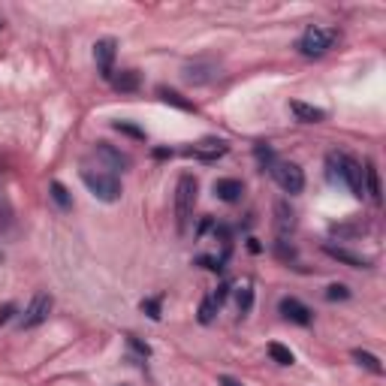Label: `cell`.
I'll return each mask as SVG.
<instances>
[{
	"label": "cell",
	"mask_w": 386,
	"mask_h": 386,
	"mask_svg": "<svg viewBox=\"0 0 386 386\" xmlns=\"http://www.w3.org/2000/svg\"><path fill=\"white\" fill-rule=\"evenodd\" d=\"M326 169H329V181L347 187L357 200L365 196V187H362V163L353 160L350 154H341V151H332L326 157Z\"/></svg>",
	"instance_id": "cell-1"
},
{
	"label": "cell",
	"mask_w": 386,
	"mask_h": 386,
	"mask_svg": "<svg viewBox=\"0 0 386 386\" xmlns=\"http://www.w3.org/2000/svg\"><path fill=\"white\" fill-rule=\"evenodd\" d=\"M196 178L193 176H181L178 184H176V224H178V232H187V224L193 217V208H196Z\"/></svg>",
	"instance_id": "cell-2"
},
{
	"label": "cell",
	"mask_w": 386,
	"mask_h": 386,
	"mask_svg": "<svg viewBox=\"0 0 386 386\" xmlns=\"http://www.w3.org/2000/svg\"><path fill=\"white\" fill-rule=\"evenodd\" d=\"M82 181L91 193L100 202H118L121 200V181L115 178V172H103V169H82Z\"/></svg>",
	"instance_id": "cell-3"
},
{
	"label": "cell",
	"mask_w": 386,
	"mask_h": 386,
	"mask_svg": "<svg viewBox=\"0 0 386 386\" xmlns=\"http://www.w3.org/2000/svg\"><path fill=\"white\" fill-rule=\"evenodd\" d=\"M332 43H335V30H326V27L311 25L305 34H302L299 51L305 58H320V55H326V51L332 49Z\"/></svg>",
	"instance_id": "cell-4"
},
{
	"label": "cell",
	"mask_w": 386,
	"mask_h": 386,
	"mask_svg": "<svg viewBox=\"0 0 386 386\" xmlns=\"http://www.w3.org/2000/svg\"><path fill=\"white\" fill-rule=\"evenodd\" d=\"M272 178H275L278 187L290 196L305 191V172H302L296 163H275L272 166Z\"/></svg>",
	"instance_id": "cell-5"
},
{
	"label": "cell",
	"mask_w": 386,
	"mask_h": 386,
	"mask_svg": "<svg viewBox=\"0 0 386 386\" xmlns=\"http://www.w3.org/2000/svg\"><path fill=\"white\" fill-rule=\"evenodd\" d=\"M51 305H55V299H51L49 293H36V296L30 299V305L25 308V317H21V326H25V329H36V326H43V323L49 320V314H51Z\"/></svg>",
	"instance_id": "cell-6"
},
{
	"label": "cell",
	"mask_w": 386,
	"mask_h": 386,
	"mask_svg": "<svg viewBox=\"0 0 386 386\" xmlns=\"http://www.w3.org/2000/svg\"><path fill=\"white\" fill-rule=\"evenodd\" d=\"M115 55H118V43L112 40V36H106V40H97L94 43V60H97V70L106 82H112V75H115Z\"/></svg>",
	"instance_id": "cell-7"
},
{
	"label": "cell",
	"mask_w": 386,
	"mask_h": 386,
	"mask_svg": "<svg viewBox=\"0 0 386 386\" xmlns=\"http://www.w3.org/2000/svg\"><path fill=\"white\" fill-rule=\"evenodd\" d=\"M226 151H230V145H226L224 139H202V142H196L193 148H187V154L196 157V160H202V163H215L217 157H224Z\"/></svg>",
	"instance_id": "cell-8"
},
{
	"label": "cell",
	"mask_w": 386,
	"mask_h": 386,
	"mask_svg": "<svg viewBox=\"0 0 386 386\" xmlns=\"http://www.w3.org/2000/svg\"><path fill=\"white\" fill-rule=\"evenodd\" d=\"M281 314H284V320L296 323V326H311V320H314L311 308L302 305V302H299V299H293V296L281 299Z\"/></svg>",
	"instance_id": "cell-9"
},
{
	"label": "cell",
	"mask_w": 386,
	"mask_h": 386,
	"mask_svg": "<svg viewBox=\"0 0 386 386\" xmlns=\"http://www.w3.org/2000/svg\"><path fill=\"white\" fill-rule=\"evenodd\" d=\"M217 75V64L215 60H193V64H184V79L191 85H206Z\"/></svg>",
	"instance_id": "cell-10"
},
{
	"label": "cell",
	"mask_w": 386,
	"mask_h": 386,
	"mask_svg": "<svg viewBox=\"0 0 386 386\" xmlns=\"http://www.w3.org/2000/svg\"><path fill=\"white\" fill-rule=\"evenodd\" d=\"M94 154L100 157V160H106V166H109V169H130V157L121 154L118 148H112L109 142H97Z\"/></svg>",
	"instance_id": "cell-11"
},
{
	"label": "cell",
	"mask_w": 386,
	"mask_h": 386,
	"mask_svg": "<svg viewBox=\"0 0 386 386\" xmlns=\"http://www.w3.org/2000/svg\"><path fill=\"white\" fill-rule=\"evenodd\" d=\"M332 260H338V263H344V266H350V269H368L372 266V260L368 256H362V254H353V251H347V248H335V245H326L323 248Z\"/></svg>",
	"instance_id": "cell-12"
},
{
	"label": "cell",
	"mask_w": 386,
	"mask_h": 386,
	"mask_svg": "<svg viewBox=\"0 0 386 386\" xmlns=\"http://www.w3.org/2000/svg\"><path fill=\"white\" fill-rule=\"evenodd\" d=\"M290 112L302 124H320V121H326V112L317 109L311 103H302V100H290Z\"/></svg>",
	"instance_id": "cell-13"
},
{
	"label": "cell",
	"mask_w": 386,
	"mask_h": 386,
	"mask_svg": "<svg viewBox=\"0 0 386 386\" xmlns=\"http://www.w3.org/2000/svg\"><path fill=\"white\" fill-rule=\"evenodd\" d=\"M241 193H245V187H241L239 178H217L215 181V196L224 202H239Z\"/></svg>",
	"instance_id": "cell-14"
},
{
	"label": "cell",
	"mask_w": 386,
	"mask_h": 386,
	"mask_svg": "<svg viewBox=\"0 0 386 386\" xmlns=\"http://www.w3.org/2000/svg\"><path fill=\"white\" fill-rule=\"evenodd\" d=\"M362 187H365V193L372 196L377 206H381V200H383L381 176H377V169H374V163H372V160H368V163H365V169H362Z\"/></svg>",
	"instance_id": "cell-15"
},
{
	"label": "cell",
	"mask_w": 386,
	"mask_h": 386,
	"mask_svg": "<svg viewBox=\"0 0 386 386\" xmlns=\"http://www.w3.org/2000/svg\"><path fill=\"white\" fill-rule=\"evenodd\" d=\"M112 85H115V91H121V94H130V91L139 88V73L136 70H121L118 75H112Z\"/></svg>",
	"instance_id": "cell-16"
},
{
	"label": "cell",
	"mask_w": 386,
	"mask_h": 386,
	"mask_svg": "<svg viewBox=\"0 0 386 386\" xmlns=\"http://www.w3.org/2000/svg\"><path fill=\"white\" fill-rule=\"evenodd\" d=\"M157 94H160V100H163V103L176 106V109H181V112H193V103H191V100H184V97H181L178 91H172V88H157Z\"/></svg>",
	"instance_id": "cell-17"
},
{
	"label": "cell",
	"mask_w": 386,
	"mask_h": 386,
	"mask_svg": "<svg viewBox=\"0 0 386 386\" xmlns=\"http://www.w3.org/2000/svg\"><path fill=\"white\" fill-rule=\"evenodd\" d=\"M353 359H357L362 368H368V372H372V374H377V377L383 374V365H381V359H377L374 353H368V350H359V347H357V350H353Z\"/></svg>",
	"instance_id": "cell-18"
},
{
	"label": "cell",
	"mask_w": 386,
	"mask_h": 386,
	"mask_svg": "<svg viewBox=\"0 0 386 386\" xmlns=\"http://www.w3.org/2000/svg\"><path fill=\"white\" fill-rule=\"evenodd\" d=\"M293 226H296V215L287 208V202H278V232L287 236V232H293Z\"/></svg>",
	"instance_id": "cell-19"
},
{
	"label": "cell",
	"mask_w": 386,
	"mask_h": 386,
	"mask_svg": "<svg viewBox=\"0 0 386 386\" xmlns=\"http://www.w3.org/2000/svg\"><path fill=\"white\" fill-rule=\"evenodd\" d=\"M269 357L275 359L278 365H293V362H296V357H293L290 347H284V344H278V341L269 344Z\"/></svg>",
	"instance_id": "cell-20"
},
{
	"label": "cell",
	"mask_w": 386,
	"mask_h": 386,
	"mask_svg": "<svg viewBox=\"0 0 386 386\" xmlns=\"http://www.w3.org/2000/svg\"><path fill=\"white\" fill-rule=\"evenodd\" d=\"M217 308H221V305H217V302H215V299H211V293H208V296H206V299H202V305H200V323H206V326H208V323H211V320H215V314H217Z\"/></svg>",
	"instance_id": "cell-21"
},
{
	"label": "cell",
	"mask_w": 386,
	"mask_h": 386,
	"mask_svg": "<svg viewBox=\"0 0 386 386\" xmlns=\"http://www.w3.org/2000/svg\"><path fill=\"white\" fill-rule=\"evenodd\" d=\"M49 191H51V200H55V202H58V206L64 208V211L73 206V202H70V193H67V187L60 184V181H51V187H49Z\"/></svg>",
	"instance_id": "cell-22"
},
{
	"label": "cell",
	"mask_w": 386,
	"mask_h": 386,
	"mask_svg": "<svg viewBox=\"0 0 386 386\" xmlns=\"http://www.w3.org/2000/svg\"><path fill=\"white\" fill-rule=\"evenodd\" d=\"M239 311L241 314H248L251 311V305H254V287L251 284H245V287H239Z\"/></svg>",
	"instance_id": "cell-23"
},
{
	"label": "cell",
	"mask_w": 386,
	"mask_h": 386,
	"mask_svg": "<svg viewBox=\"0 0 386 386\" xmlns=\"http://www.w3.org/2000/svg\"><path fill=\"white\" fill-rule=\"evenodd\" d=\"M254 154H256V160H260L263 166H269V169L278 163V160H275V151H272V148L266 145V142H260V145L254 148Z\"/></svg>",
	"instance_id": "cell-24"
},
{
	"label": "cell",
	"mask_w": 386,
	"mask_h": 386,
	"mask_svg": "<svg viewBox=\"0 0 386 386\" xmlns=\"http://www.w3.org/2000/svg\"><path fill=\"white\" fill-rule=\"evenodd\" d=\"M115 130H118V133L133 136V139H145V130H139V127L130 124V121H115Z\"/></svg>",
	"instance_id": "cell-25"
},
{
	"label": "cell",
	"mask_w": 386,
	"mask_h": 386,
	"mask_svg": "<svg viewBox=\"0 0 386 386\" xmlns=\"http://www.w3.org/2000/svg\"><path fill=\"white\" fill-rule=\"evenodd\" d=\"M326 299L329 302H344V299H350V290H347L344 284H332L326 290Z\"/></svg>",
	"instance_id": "cell-26"
},
{
	"label": "cell",
	"mask_w": 386,
	"mask_h": 386,
	"mask_svg": "<svg viewBox=\"0 0 386 386\" xmlns=\"http://www.w3.org/2000/svg\"><path fill=\"white\" fill-rule=\"evenodd\" d=\"M142 311H145L151 320H160V299H145L142 302Z\"/></svg>",
	"instance_id": "cell-27"
},
{
	"label": "cell",
	"mask_w": 386,
	"mask_h": 386,
	"mask_svg": "<svg viewBox=\"0 0 386 386\" xmlns=\"http://www.w3.org/2000/svg\"><path fill=\"white\" fill-rule=\"evenodd\" d=\"M127 344H130V347H133L136 353H139L142 359H148V357H151V347H148V344H142L139 338H133V335H130V338H127Z\"/></svg>",
	"instance_id": "cell-28"
},
{
	"label": "cell",
	"mask_w": 386,
	"mask_h": 386,
	"mask_svg": "<svg viewBox=\"0 0 386 386\" xmlns=\"http://www.w3.org/2000/svg\"><path fill=\"white\" fill-rule=\"evenodd\" d=\"M221 386H241V383L236 381V377H226V374H224V377H221Z\"/></svg>",
	"instance_id": "cell-29"
}]
</instances>
